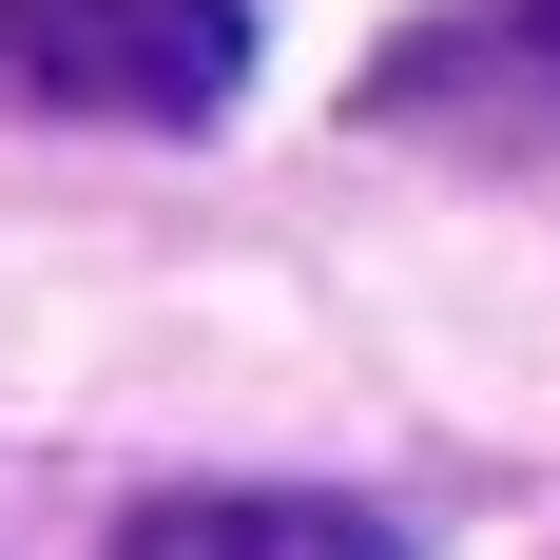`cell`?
<instances>
[{
  "label": "cell",
  "instance_id": "6da1fadb",
  "mask_svg": "<svg viewBox=\"0 0 560 560\" xmlns=\"http://www.w3.org/2000/svg\"><path fill=\"white\" fill-rule=\"evenodd\" d=\"M252 97V0H0V116H194Z\"/></svg>",
  "mask_w": 560,
  "mask_h": 560
},
{
  "label": "cell",
  "instance_id": "7a4b0ae2",
  "mask_svg": "<svg viewBox=\"0 0 560 560\" xmlns=\"http://www.w3.org/2000/svg\"><path fill=\"white\" fill-rule=\"evenodd\" d=\"M368 116L387 136H445V155H560V0H445L368 58Z\"/></svg>",
  "mask_w": 560,
  "mask_h": 560
},
{
  "label": "cell",
  "instance_id": "3957f363",
  "mask_svg": "<svg viewBox=\"0 0 560 560\" xmlns=\"http://www.w3.org/2000/svg\"><path fill=\"white\" fill-rule=\"evenodd\" d=\"M116 560H406V522L329 503V483H174L116 522Z\"/></svg>",
  "mask_w": 560,
  "mask_h": 560
}]
</instances>
